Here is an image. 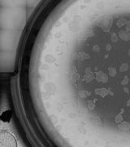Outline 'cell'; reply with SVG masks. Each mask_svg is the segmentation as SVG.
Returning <instances> with one entry per match:
<instances>
[{"label": "cell", "mask_w": 130, "mask_h": 147, "mask_svg": "<svg viewBox=\"0 0 130 147\" xmlns=\"http://www.w3.org/2000/svg\"><path fill=\"white\" fill-rule=\"evenodd\" d=\"M2 133H3V134L6 137V138L7 139L5 144L7 146H16V140H15L14 137H13L11 133L7 132V131H2Z\"/></svg>", "instance_id": "1"}, {"label": "cell", "mask_w": 130, "mask_h": 147, "mask_svg": "<svg viewBox=\"0 0 130 147\" xmlns=\"http://www.w3.org/2000/svg\"><path fill=\"white\" fill-rule=\"evenodd\" d=\"M11 116V112L9 110H7V111H5V112H3V113L2 114V115H1V119H2V121H3V122L7 123V122L10 121Z\"/></svg>", "instance_id": "2"}]
</instances>
